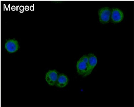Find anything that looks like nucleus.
I'll use <instances>...</instances> for the list:
<instances>
[{"label": "nucleus", "mask_w": 134, "mask_h": 107, "mask_svg": "<svg viewBox=\"0 0 134 107\" xmlns=\"http://www.w3.org/2000/svg\"><path fill=\"white\" fill-rule=\"evenodd\" d=\"M80 58L83 61H84L85 62L88 63V57L87 55H84Z\"/></svg>", "instance_id": "6e6552de"}, {"label": "nucleus", "mask_w": 134, "mask_h": 107, "mask_svg": "<svg viewBox=\"0 0 134 107\" xmlns=\"http://www.w3.org/2000/svg\"><path fill=\"white\" fill-rule=\"evenodd\" d=\"M5 48L8 52L13 53L17 52L20 48L19 43L15 39H10L6 41Z\"/></svg>", "instance_id": "39448f33"}, {"label": "nucleus", "mask_w": 134, "mask_h": 107, "mask_svg": "<svg viewBox=\"0 0 134 107\" xmlns=\"http://www.w3.org/2000/svg\"><path fill=\"white\" fill-rule=\"evenodd\" d=\"M77 73L81 76H83L88 70V63L85 62L80 58L76 64Z\"/></svg>", "instance_id": "0eeeda50"}, {"label": "nucleus", "mask_w": 134, "mask_h": 107, "mask_svg": "<svg viewBox=\"0 0 134 107\" xmlns=\"http://www.w3.org/2000/svg\"><path fill=\"white\" fill-rule=\"evenodd\" d=\"M124 15L122 10L118 8H113L111 12V22L114 24L120 23L124 20Z\"/></svg>", "instance_id": "f03ea898"}, {"label": "nucleus", "mask_w": 134, "mask_h": 107, "mask_svg": "<svg viewBox=\"0 0 134 107\" xmlns=\"http://www.w3.org/2000/svg\"><path fill=\"white\" fill-rule=\"evenodd\" d=\"M111 12V9L108 7H102L99 10L98 16L100 23L105 25L110 22Z\"/></svg>", "instance_id": "f257e3e1"}, {"label": "nucleus", "mask_w": 134, "mask_h": 107, "mask_svg": "<svg viewBox=\"0 0 134 107\" xmlns=\"http://www.w3.org/2000/svg\"><path fill=\"white\" fill-rule=\"evenodd\" d=\"M88 57V70L87 72L83 77H86L91 75L96 67L97 63V58L96 56L93 53L88 54L87 55Z\"/></svg>", "instance_id": "20e7f679"}, {"label": "nucleus", "mask_w": 134, "mask_h": 107, "mask_svg": "<svg viewBox=\"0 0 134 107\" xmlns=\"http://www.w3.org/2000/svg\"><path fill=\"white\" fill-rule=\"evenodd\" d=\"M59 74V72L55 69L50 70L46 73L45 75L46 82L51 86L55 85Z\"/></svg>", "instance_id": "7ed1b4c3"}, {"label": "nucleus", "mask_w": 134, "mask_h": 107, "mask_svg": "<svg viewBox=\"0 0 134 107\" xmlns=\"http://www.w3.org/2000/svg\"><path fill=\"white\" fill-rule=\"evenodd\" d=\"M69 82V79L66 75L64 73L59 74L56 83L55 85L57 87L62 88L66 87Z\"/></svg>", "instance_id": "423d86ee"}]
</instances>
